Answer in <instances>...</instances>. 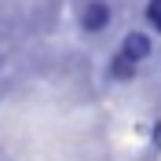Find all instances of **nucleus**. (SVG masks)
<instances>
[{
	"instance_id": "obj_1",
	"label": "nucleus",
	"mask_w": 161,
	"mask_h": 161,
	"mask_svg": "<svg viewBox=\"0 0 161 161\" xmlns=\"http://www.w3.org/2000/svg\"><path fill=\"white\" fill-rule=\"evenodd\" d=\"M106 22H110V8L103 0H88L84 4V15H80V26L88 33H99V30H106Z\"/></svg>"
},
{
	"instance_id": "obj_2",
	"label": "nucleus",
	"mask_w": 161,
	"mask_h": 161,
	"mask_svg": "<svg viewBox=\"0 0 161 161\" xmlns=\"http://www.w3.org/2000/svg\"><path fill=\"white\" fill-rule=\"evenodd\" d=\"M121 55H125V59H132V62L147 59V55H150V37H147V33H128V37H125V48H121Z\"/></svg>"
},
{
	"instance_id": "obj_3",
	"label": "nucleus",
	"mask_w": 161,
	"mask_h": 161,
	"mask_svg": "<svg viewBox=\"0 0 161 161\" xmlns=\"http://www.w3.org/2000/svg\"><path fill=\"white\" fill-rule=\"evenodd\" d=\"M114 77H117V80H128L132 77V73H136V62H132V59H125V55H114Z\"/></svg>"
},
{
	"instance_id": "obj_4",
	"label": "nucleus",
	"mask_w": 161,
	"mask_h": 161,
	"mask_svg": "<svg viewBox=\"0 0 161 161\" xmlns=\"http://www.w3.org/2000/svg\"><path fill=\"white\" fill-rule=\"evenodd\" d=\"M147 19H150V26L161 33V0H150V4H147Z\"/></svg>"
}]
</instances>
